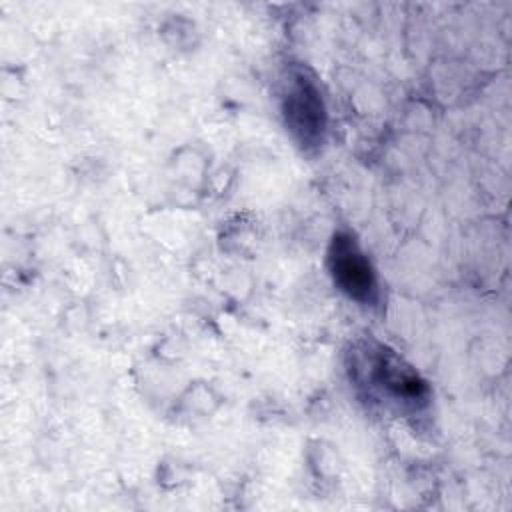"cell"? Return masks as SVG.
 Returning <instances> with one entry per match:
<instances>
[{
  "mask_svg": "<svg viewBox=\"0 0 512 512\" xmlns=\"http://www.w3.org/2000/svg\"><path fill=\"white\" fill-rule=\"evenodd\" d=\"M366 370V380L382 398L386 396L392 402L402 406L420 408L428 400L426 382L412 370L400 356L384 346L368 350V356L360 362Z\"/></svg>",
  "mask_w": 512,
  "mask_h": 512,
  "instance_id": "cell-2",
  "label": "cell"
},
{
  "mask_svg": "<svg viewBox=\"0 0 512 512\" xmlns=\"http://www.w3.org/2000/svg\"><path fill=\"white\" fill-rule=\"evenodd\" d=\"M328 270L334 284L358 304L378 300L376 272L350 232H338L328 246Z\"/></svg>",
  "mask_w": 512,
  "mask_h": 512,
  "instance_id": "cell-3",
  "label": "cell"
},
{
  "mask_svg": "<svg viewBox=\"0 0 512 512\" xmlns=\"http://www.w3.org/2000/svg\"><path fill=\"white\" fill-rule=\"evenodd\" d=\"M282 116L300 148L312 150L322 144L326 132V104L310 72L296 68L288 74L282 90Z\"/></svg>",
  "mask_w": 512,
  "mask_h": 512,
  "instance_id": "cell-1",
  "label": "cell"
}]
</instances>
